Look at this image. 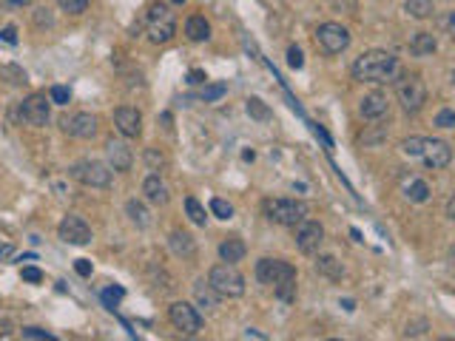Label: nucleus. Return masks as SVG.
<instances>
[{"instance_id":"obj_28","label":"nucleus","mask_w":455,"mask_h":341,"mask_svg":"<svg viewBox=\"0 0 455 341\" xmlns=\"http://www.w3.org/2000/svg\"><path fill=\"white\" fill-rule=\"evenodd\" d=\"M245 108H247V114H251L254 119H259V122H268V119H270V108H268L259 97H251Z\"/></svg>"},{"instance_id":"obj_14","label":"nucleus","mask_w":455,"mask_h":341,"mask_svg":"<svg viewBox=\"0 0 455 341\" xmlns=\"http://www.w3.org/2000/svg\"><path fill=\"white\" fill-rule=\"evenodd\" d=\"M114 122L122 137H140V131H143V114L131 106H120L114 111Z\"/></svg>"},{"instance_id":"obj_27","label":"nucleus","mask_w":455,"mask_h":341,"mask_svg":"<svg viewBox=\"0 0 455 341\" xmlns=\"http://www.w3.org/2000/svg\"><path fill=\"white\" fill-rule=\"evenodd\" d=\"M407 199L410 202H427L430 199V185L424 182V180H412L410 185H407Z\"/></svg>"},{"instance_id":"obj_9","label":"nucleus","mask_w":455,"mask_h":341,"mask_svg":"<svg viewBox=\"0 0 455 341\" xmlns=\"http://www.w3.org/2000/svg\"><path fill=\"white\" fill-rule=\"evenodd\" d=\"M49 117H52V97H46V94H31V97L23 100V106H20V119H23L26 125L43 128V125L49 122Z\"/></svg>"},{"instance_id":"obj_12","label":"nucleus","mask_w":455,"mask_h":341,"mask_svg":"<svg viewBox=\"0 0 455 341\" xmlns=\"http://www.w3.org/2000/svg\"><path fill=\"white\" fill-rule=\"evenodd\" d=\"M322 242H324V228L319 225V222H313V219H305V222H299V231H296V247L302 250V253H316L319 247H322Z\"/></svg>"},{"instance_id":"obj_16","label":"nucleus","mask_w":455,"mask_h":341,"mask_svg":"<svg viewBox=\"0 0 455 341\" xmlns=\"http://www.w3.org/2000/svg\"><path fill=\"white\" fill-rule=\"evenodd\" d=\"M143 194H145V199H148L151 205H168V199H171L168 185H165V182L159 180V174L145 177V182H143Z\"/></svg>"},{"instance_id":"obj_44","label":"nucleus","mask_w":455,"mask_h":341,"mask_svg":"<svg viewBox=\"0 0 455 341\" xmlns=\"http://www.w3.org/2000/svg\"><path fill=\"white\" fill-rule=\"evenodd\" d=\"M34 0H0V6L3 9H23V6H31Z\"/></svg>"},{"instance_id":"obj_15","label":"nucleus","mask_w":455,"mask_h":341,"mask_svg":"<svg viewBox=\"0 0 455 341\" xmlns=\"http://www.w3.org/2000/svg\"><path fill=\"white\" fill-rule=\"evenodd\" d=\"M421 157H424L427 168L441 170V168H447V165L452 162V148H449L444 140H427V143H424Z\"/></svg>"},{"instance_id":"obj_13","label":"nucleus","mask_w":455,"mask_h":341,"mask_svg":"<svg viewBox=\"0 0 455 341\" xmlns=\"http://www.w3.org/2000/svg\"><path fill=\"white\" fill-rule=\"evenodd\" d=\"M63 128L77 140H92L97 134V117L89 114V111H80L71 119H63Z\"/></svg>"},{"instance_id":"obj_1","label":"nucleus","mask_w":455,"mask_h":341,"mask_svg":"<svg viewBox=\"0 0 455 341\" xmlns=\"http://www.w3.org/2000/svg\"><path fill=\"white\" fill-rule=\"evenodd\" d=\"M350 74L359 82H390L398 74V57L390 52H382V49L364 52L356 57Z\"/></svg>"},{"instance_id":"obj_4","label":"nucleus","mask_w":455,"mask_h":341,"mask_svg":"<svg viewBox=\"0 0 455 341\" xmlns=\"http://www.w3.org/2000/svg\"><path fill=\"white\" fill-rule=\"evenodd\" d=\"M145 23H148L151 43H168L177 34V17H174V12L165 3H154L148 9V20Z\"/></svg>"},{"instance_id":"obj_35","label":"nucleus","mask_w":455,"mask_h":341,"mask_svg":"<svg viewBox=\"0 0 455 341\" xmlns=\"http://www.w3.org/2000/svg\"><path fill=\"white\" fill-rule=\"evenodd\" d=\"M49 97H52V103H55V106H68L71 92L66 89V85H55V89L49 92Z\"/></svg>"},{"instance_id":"obj_33","label":"nucleus","mask_w":455,"mask_h":341,"mask_svg":"<svg viewBox=\"0 0 455 341\" xmlns=\"http://www.w3.org/2000/svg\"><path fill=\"white\" fill-rule=\"evenodd\" d=\"M211 213L217 219H231L233 217V208H231V202H225V199H211Z\"/></svg>"},{"instance_id":"obj_2","label":"nucleus","mask_w":455,"mask_h":341,"mask_svg":"<svg viewBox=\"0 0 455 341\" xmlns=\"http://www.w3.org/2000/svg\"><path fill=\"white\" fill-rule=\"evenodd\" d=\"M265 217L276 225L296 228L308 219V205L299 199H265Z\"/></svg>"},{"instance_id":"obj_11","label":"nucleus","mask_w":455,"mask_h":341,"mask_svg":"<svg viewBox=\"0 0 455 341\" xmlns=\"http://www.w3.org/2000/svg\"><path fill=\"white\" fill-rule=\"evenodd\" d=\"M57 233H60V239L66 242V245H77V247H82V245H89L92 242V228H89V222L82 219V217H74V213H68V217L60 222V228H57Z\"/></svg>"},{"instance_id":"obj_20","label":"nucleus","mask_w":455,"mask_h":341,"mask_svg":"<svg viewBox=\"0 0 455 341\" xmlns=\"http://www.w3.org/2000/svg\"><path fill=\"white\" fill-rule=\"evenodd\" d=\"M185 34H188V40H194V43H205V40L211 37V23L205 20L202 15H194V17L185 20Z\"/></svg>"},{"instance_id":"obj_29","label":"nucleus","mask_w":455,"mask_h":341,"mask_svg":"<svg viewBox=\"0 0 455 341\" xmlns=\"http://www.w3.org/2000/svg\"><path fill=\"white\" fill-rule=\"evenodd\" d=\"M185 213H188V219H191L194 225H205V219H208V217H205V208H202L194 196L185 199Z\"/></svg>"},{"instance_id":"obj_25","label":"nucleus","mask_w":455,"mask_h":341,"mask_svg":"<svg viewBox=\"0 0 455 341\" xmlns=\"http://www.w3.org/2000/svg\"><path fill=\"white\" fill-rule=\"evenodd\" d=\"M404 12L410 17H416V20H427L435 9H433V0H407L404 3Z\"/></svg>"},{"instance_id":"obj_19","label":"nucleus","mask_w":455,"mask_h":341,"mask_svg":"<svg viewBox=\"0 0 455 341\" xmlns=\"http://www.w3.org/2000/svg\"><path fill=\"white\" fill-rule=\"evenodd\" d=\"M245 253H247V247H245V242H242L239 236H228V239L219 245V256H222V262L236 265V262H242V259H245Z\"/></svg>"},{"instance_id":"obj_38","label":"nucleus","mask_w":455,"mask_h":341,"mask_svg":"<svg viewBox=\"0 0 455 341\" xmlns=\"http://www.w3.org/2000/svg\"><path fill=\"white\" fill-rule=\"evenodd\" d=\"M120 298H122V290H120V287H108V290L103 293V302H106L111 310H114V305L120 302Z\"/></svg>"},{"instance_id":"obj_42","label":"nucleus","mask_w":455,"mask_h":341,"mask_svg":"<svg viewBox=\"0 0 455 341\" xmlns=\"http://www.w3.org/2000/svg\"><path fill=\"white\" fill-rule=\"evenodd\" d=\"M145 162H148L151 168H159V165H165V157H162V154H157L154 148H148V151H145Z\"/></svg>"},{"instance_id":"obj_41","label":"nucleus","mask_w":455,"mask_h":341,"mask_svg":"<svg viewBox=\"0 0 455 341\" xmlns=\"http://www.w3.org/2000/svg\"><path fill=\"white\" fill-rule=\"evenodd\" d=\"M23 282H31V284H37V282H43V273H40L37 268H23Z\"/></svg>"},{"instance_id":"obj_23","label":"nucleus","mask_w":455,"mask_h":341,"mask_svg":"<svg viewBox=\"0 0 455 341\" xmlns=\"http://www.w3.org/2000/svg\"><path fill=\"white\" fill-rule=\"evenodd\" d=\"M126 213H129V219H131L137 228H148V225H151V213H148L145 205L137 202V199H129V202H126Z\"/></svg>"},{"instance_id":"obj_18","label":"nucleus","mask_w":455,"mask_h":341,"mask_svg":"<svg viewBox=\"0 0 455 341\" xmlns=\"http://www.w3.org/2000/svg\"><path fill=\"white\" fill-rule=\"evenodd\" d=\"M387 114V97L384 94H367L361 100V117L364 119H382Z\"/></svg>"},{"instance_id":"obj_45","label":"nucleus","mask_w":455,"mask_h":341,"mask_svg":"<svg viewBox=\"0 0 455 341\" xmlns=\"http://www.w3.org/2000/svg\"><path fill=\"white\" fill-rule=\"evenodd\" d=\"M0 40H6L9 46H15V43H17V31H15V26H6V29H0Z\"/></svg>"},{"instance_id":"obj_30","label":"nucleus","mask_w":455,"mask_h":341,"mask_svg":"<svg viewBox=\"0 0 455 341\" xmlns=\"http://www.w3.org/2000/svg\"><path fill=\"white\" fill-rule=\"evenodd\" d=\"M225 92H228V85H225V82L205 85V89H202V100H205V103H217V100H222V97H225Z\"/></svg>"},{"instance_id":"obj_39","label":"nucleus","mask_w":455,"mask_h":341,"mask_svg":"<svg viewBox=\"0 0 455 341\" xmlns=\"http://www.w3.org/2000/svg\"><path fill=\"white\" fill-rule=\"evenodd\" d=\"M20 335H23V338H55L52 333L40 330V327H23V330H20Z\"/></svg>"},{"instance_id":"obj_26","label":"nucleus","mask_w":455,"mask_h":341,"mask_svg":"<svg viewBox=\"0 0 455 341\" xmlns=\"http://www.w3.org/2000/svg\"><path fill=\"white\" fill-rule=\"evenodd\" d=\"M194 296H196V302L202 307H217V290L211 284H205V282H196L194 284Z\"/></svg>"},{"instance_id":"obj_34","label":"nucleus","mask_w":455,"mask_h":341,"mask_svg":"<svg viewBox=\"0 0 455 341\" xmlns=\"http://www.w3.org/2000/svg\"><path fill=\"white\" fill-rule=\"evenodd\" d=\"M0 74H3V77H12V82H15V85L29 82V80H26V71H23V68H17V66H0Z\"/></svg>"},{"instance_id":"obj_21","label":"nucleus","mask_w":455,"mask_h":341,"mask_svg":"<svg viewBox=\"0 0 455 341\" xmlns=\"http://www.w3.org/2000/svg\"><path fill=\"white\" fill-rule=\"evenodd\" d=\"M435 46H438V43H435V37H433L430 31H419L416 37L410 40V52L416 55V57H427V55H433Z\"/></svg>"},{"instance_id":"obj_31","label":"nucleus","mask_w":455,"mask_h":341,"mask_svg":"<svg viewBox=\"0 0 455 341\" xmlns=\"http://www.w3.org/2000/svg\"><path fill=\"white\" fill-rule=\"evenodd\" d=\"M424 137H407L404 143H401V151L407 154V157H421V151H424Z\"/></svg>"},{"instance_id":"obj_47","label":"nucleus","mask_w":455,"mask_h":341,"mask_svg":"<svg viewBox=\"0 0 455 341\" xmlns=\"http://www.w3.org/2000/svg\"><path fill=\"white\" fill-rule=\"evenodd\" d=\"M205 80H208V77H205V71H199V68L188 71V82H191V85H202Z\"/></svg>"},{"instance_id":"obj_50","label":"nucleus","mask_w":455,"mask_h":341,"mask_svg":"<svg viewBox=\"0 0 455 341\" xmlns=\"http://www.w3.org/2000/svg\"><path fill=\"white\" fill-rule=\"evenodd\" d=\"M6 335H9V321L0 324V338H6Z\"/></svg>"},{"instance_id":"obj_36","label":"nucleus","mask_w":455,"mask_h":341,"mask_svg":"<svg viewBox=\"0 0 455 341\" xmlns=\"http://www.w3.org/2000/svg\"><path fill=\"white\" fill-rule=\"evenodd\" d=\"M435 125L438 128H455V111L452 108H441L435 114Z\"/></svg>"},{"instance_id":"obj_53","label":"nucleus","mask_w":455,"mask_h":341,"mask_svg":"<svg viewBox=\"0 0 455 341\" xmlns=\"http://www.w3.org/2000/svg\"><path fill=\"white\" fill-rule=\"evenodd\" d=\"M452 265H455V250H452Z\"/></svg>"},{"instance_id":"obj_7","label":"nucleus","mask_w":455,"mask_h":341,"mask_svg":"<svg viewBox=\"0 0 455 341\" xmlns=\"http://www.w3.org/2000/svg\"><path fill=\"white\" fill-rule=\"evenodd\" d=\"M316 46L324 55H342L350 46V31L342 23H322L316 29Z\"/></svg>"},{"instance_id":"obj_40","label":"nucleus","mask_w":455,"mask_h":341,"mask_svg":"<svg viewBox=\"0 0 455 341\" xmlns=\"http://www.w3.org/2000/svg\"><path fill=\"white\" fill-rule=\"evenodd\" d=\"M34 23H37L40 29H43V26H52V23H55V17L49 15V9H37V12H34Z\"/></svg>"},{"instance_id":"obj_37","label":"nucleus","mask_w":455,"mask_h":341,"mask_svg":"<svg viewBox=\"0 0 455 341\" xmlns=\"http://www.w3.org/2000/svg\"><path fill=\"white\" fill-rule=\"evenodd\" d=\"M287 66H291V68H302V66H305V55H302V49H296V46L287 49Z\"/></svg>"},{"instance_id":"obj_24","label":"nucleus","mask_w":455,"mask_h":341,"mask_svg":"<svg viewBox=\"0 0 455 341\" xmlns=\"http://www.w3.org/2000/svg\"><path fill=\"white\" fill-rule=\"evenodd\" d=\"M316 270L322 276H327V279H342V273H345V268H342V262L336 259V256H319Z\"/></svg>"},{"instance_id":"obj_5","label":"nucleus","mask_w":455,"mask_h":341,"mask_svg":"<svg viewBox=\"0 0 455 341\" xmlns=\"http://www.w3.org/2000/svg\"><path fill=\"white\" fill-rule=\"evenodd\" d=\"M71 177L86 188H108L111 185V168L97 159H80L71 165Z\"/></svg>"},{"instance_id":"obj_51","label":"nucleus","mask_w":455,"mask_h":341,"mask_svg":"<svg viewBox=\"0 0 455 341\" xmlns=\"http://www.w3.org/2000/svg\"><path fill=\"white\" fill-rule=\"evenodd\" d=\"M245 338H265V335H262V333H257V330H247V333H245Z\"/></svg>"},{"instance_id":"obj_3","label":"nucleus","mask_w":455,"mask_h":341,"mask_svg":"<svg viewBox=\"0 0 455 341\" xmlns=\"http://www.w3.org/2000/svg\"><path fill=\"white\" fill-rule=\"evenodd\" d=\"M208 284L217 290V296L222 298H239L245 293V276L236 270V265L231 262H222V265H214L211 273H208Z\"/></svg>"},{"instance_id":"obj_6","label":"nucleus","mask_w":455,"mask_h":341,"mask_svg":"<svg viewBox=\"0 0 455 341\" xmlns=\"http://www.w3.org/2000/svg\"><path fill=\"white\" fill-rule=\"evenodd\" d=\"M396 94H398V103L404 106L407 114L421 111V106H424V100H427V89H424L421 77H416V74L401 77V80L396 82Z\"/></svg>"},{"instance_id":"obj_49","label":"nucleus","mask_w":455,"mask_h":341,"mask_svg":"<svg viewBox=\"0 0 455 341\" xmlns=\"http://www.w3.org/2000/svg\"><path fill=\"white\" fill-rule=\"evenodd\" d=\"M447 217L455 222V194H452V196H449V202H447Z\"/></svg>"},{"instance_id":"obj_10","label":"nucleus","mask_w":455,"mask_h":341,"mask_svg":"<svg viewBox=\"0 0 455 341\" xmlns=\"http://www.w3.org/2000/svg\"><path fill=\"white\" fill-rule=\"evenodd\" d=\"M168 319H171V324H174L182 335H196V333L202 330V316H199V310H196L194 305H188V302H174V305L168 307Z\"/></svg>"},{"instance_id":"obj_43","label":"nucleus","mask_w":455,"mask_h":341,"mask_svg":"<svg viewBox=\"0 0 455 341\" xmlns=\"http://www.w3.org/2000/svg\"><path fill=\"white\" fill-rule=\"evenodd\" d=\"M441 29H444L447 34H452V37H455V12H449V15H444V17H441Z\"/></svg>"},{"instance_id":"obj_52","label":"nucleus","mask_w":455,"mask_h":341,"mask_svg":"<svg viewBox=\"0 0 455 341\" xmlns=\"http://www.w3.org/2000/svg\"><path fill=\"white\" fill-rule=\"evenodd\" d=\"M171 3H185V0H171Z\"/></svg>"},{"instance_id":"obj_22","label":"nucleus","mask_w":455,"mask_h":341,"mask_svg":"<svg viewBox=\"0 0 455 341\" xmlns=\"http://www.w3.org/2000/svg\"><path fill=\"white\" fill-rule=\"evenodd\" d=\"M168 245H171V250H174L177 256H194V250H196L194 236L185 233V231H174V233L168 236Z\"/></svg>"},{"instance_id":"obj_8","label":"nucleus","mask_w":455,"mask_h":341,"mask_svg":"<svg viewBox=\"0 0 455 341\" xmlns=\"http://www.w3.org/2000/svg\"><path fill=\"white\" fill-rule=\"evenodd\" d=\"M257 279H259L262 284L279 287V284H284V282L296 279V268L287 265V262H282V259H259V262H257Z\"/></svg>"},{"instance_id":"obj_46","label":"nucleus","mask_w":455,"mask_h":341,"mask_svg":"<svg viewBox=\"0 0 455 341\" xmlns=\"http://www.w3.org/2000/svg\"><path fill=\"white\" fill-rule=\"evenodd\" d=\"M74 270H77L80 276H92V262H89V259H77V262H74Z\"/></svg>"},{"instance_id":"obj_48","label":"nucleus","mask_w":455,"mask_h":341,"mask_svg":"<svg viewBox=\"0 0 455 341\" xmlns=\"http://www.w3.org/2000/svg\"><path fill=\"white\" fill-rule=\"evenodd\" d=\"M12 256H15L12 245H0V259H12Z\"/></svg>"},{"instance_id":"obj_17","label":"nucleus","mask_w":455,"mask_h":341,"mask_svg":"<svg viewBox=\"0 0 455 341\" xmlns=\"http://www.w3.org/2000/svg\"><path fill=\"white\" fill-rule=\"evenodd\" d=\"M131 162H134V157H131V151H129V145H122V143H108V165L114 168V170H131Z\"/></svg>"},{"instance_id":"obj_32","label":"nucleus","mask_w":455,"mask_h":341,"mask_svg":"<svg viewBox=\"0 0 455 341\" xmlns=\"http://www.w3.org/2000/svg\"><path fill=\"white\" fill-rule=\"evenodd\" d=\"M89 3H92V0H57V6L63 12H68V15H82L89 9Z\"/></svg>"}]
</instances>
